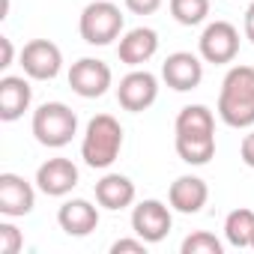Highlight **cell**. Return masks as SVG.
Returning a JSON list of instances; mask_svg holds the SVG:
<instances>
[{"mask_svg":"<svg viewBox=\"0 0 254 254\" xmlns=\"http://www.w3.org/2000/svg\"><path fill=\"white\" fill-rule=\"evenodd\" d=\"M180 251H183V254H221L224 245H221V239H218L215 233H209V230H194V233H189V236L183 239Z\"/></svg>","mask_w":254,"mask_h":254,"instance_id":"22","label":"cell"},{"mask_svg":"<svg viewBox=\"0 0 254 254\" xmlns=\"http://www.w3.org/2000/svg\"><path fill=\"white\" fill-rule=\"evenodd\" d=\"M36 186L48 197H63L78 186V168L72 159H48L36 171Z\"/></svg>","mask_w":254,"mask_h":254,"instance_id":"12","label":"cell"},{"mask_svg":"<svg viewBox=\"0 0 254 254\" xmlns=\"http://www.w3.org/2000/svg\"><path fill=\"white\" fill-rule=\"evenodd\" d=\"M33 102L30 81L24 75H3L0 78V120L15 123L24 117V111Z\"/></svg>","mask_w":254,"mask_h":254,"instance_id":"14","label":"cell"},{"mask_svg":"<svg viewBox=\"0 0 254 254\" xmlns=\"http://www.w3.org/2000/svg\"><path fill=\"white\" fill-rule=\"evenodd\" d=\"M21 69L33 81H51L63 69V51L51 39H33L21 48Z\"/></svg>","mask_w":254,"mask_h":254,"instance_id":"8","label":"cell"},{"mask_svg":"<svg viewBox=\"0 0 254 254\" xmlns=\"http://www.w3.org/2000/svg\"><path fill=\"white\" fill-rule=\"evenodd\" d=\"M206 200H209V186H206L200 177H191V174L177 177V180L171 183V189H168V203H171V209H177V212H183V215L200 212V209L206 206Z\"/></svg>","mask_w":254,"mask_h":254,"instance_id":"13","label":"cell"},{"mask_svg":"<svg viewBox=\"0 0 254 254\" xmlns=\"http://www.w3.org/2000/svg\"><path fill=\"white\" fill-rule=\"evenodd\" d=\"M174 147H177V156L186 162V165H206L212 156H215V135H189V132H177L174 138Z\"/></svg>","mask_w":254,"mask_h":254,"instance_id":"18","label":"cell"},{"mask_svg":"<svg viewBox=\"0 0 254 254\" xmlns=\"http://www.w3.org/2000/svg\"><path fill=\"white\" fill-rule=\"evenodd\" d=\"M239 156H242V162L254 171V132H248V135L242 138V144H239Z\"/></svg>","mask_w":254,"mask_h":254,"instance_id":"26","label":"cell"},{"mask_svg":"<svg viewBox=\"0 0 254 254\" xmlns=\"http://www.w3.org/2000/svg\"><path fill=\"white\" fill-rule=\"evenodd\" d=\"M78 135V114L63 102H45L33 111V138L42 147L60 150Z\"/></svg>","mask_w":254,"mask_h":254,"instance_id":"3","label":"cell"},{"mask_svg":"<svg viewBox=\"0 0 254 254\" xmlns=\"http://www.w3.org/2000/svg\"><path fill=\"white\" fill-rule=\"evenodd\" d=\"M251 236H254V209L239 206L233 212H227L224 218V239L233 248H251Z\"/></svg>","mask_w":254,"mask_h":254,"instance_id":"19","label":"cell"},{"mask_svg":"<svg viewBox=\"0 0 254 254\" xmlns=\"http://www.w3.org/2000/svg\"><path fill=\"white\" fill-rule=\"evenodd\" d=\"M96 203L111 209V212L132 206L135 203V183L123 174H105L96 183Z\"/></svg>","mask_w":254,"mask_h":254,"instance_id":"17","label":"cell"},{"mask_svg":"<svg viewBox=\"0 0 254 254\" xmlns=\"http://www.w3.org/2000/svg\"><path fill=\"white\" fill-rule=\"evenodd\" d=\"M123 150V126L111 114H96L87 123V132L81 141V159L93 171H105L120 159Z\"/></svg>","mask_w":254,"mask_h":254,"instance_id":"2","label":"cell"},{"mask_svg":"<svg viewBox=\"0 0 254 254\" xmlns=\"http://www.w3.org/2000/svg\"><path fill=\"white\" fill-rule=\"evenodd\" d=\"M197 48H200V57L206 63H215V66L233 63L239 54V30L230 21H212L203 27Z\"/></svg>","mask_w":254,"mask_h":254,"instance_id":"5","label":"cell"},{"mask_svg":"<svg viewBox=\"0 0 254 254\" xmlns=\"http://www.w3.org/2000/svg\"><path fill=\"white\" fill-rule=\"evenodd\" d=\"M147 245L150 242H144L141 236L138 239H117L111 245V254H147Z\"/></svg>","mask_w":254,"mask_h":254,"instance_id":"24","label":"cell"},{"mask_svg":"<svg viewBox=\"0 0 254 254\" xmlns=\"http://www.w3.org/2000/svg\"><path fill=\"white\" fill-rule=\"evenodd\" d=\"M245 39L254 42V3L245 9Z\"/></svg>","mask_w":254,"mask_h":254,"instance_id":"28","label":"cell"},{"mask_svg":"<svg viewBox=\"0 0 254 254\" xmlns=\"http://www.w3.org/2000/svg\"><path fill=\"white\" fill-rule=\"evenodd\" d=\"M165 0H126V9L135 12V15H153Z\"/></svg>","mask_w":254,"mask_h":254,"instance_id":"25","label":"cell"},{"mask_svg":"<svg viewBox=\"0 0 254 254\" xmlns=\"http://www.w3.org/2000/svg\"><path fill=\"white\" fill-rule=\"evenodd\" d=\"M159 99V78L147 69H132L126 78H120L117 87V102L123 105V111L141 114L147 111L153 102Z\"/></svg>","mask_w":254,"mask_h":254,"instance_id":"6","label":"cell"},{"mask_svg":"<svg viewBox=\"0 0 254 254\" xmlns=\"http://www.w3.org/2000/svg\"><path fill=\"white\" fill-rule=\"evenodd\" d=\"M126 27V18L120 12L117 3L111 0H93V3L84 6L81 18H78V33L87 45H111L114 39H120Z\"/></svg>","mask_w":254,"mask_h":254,"instance_id":"4","label":"cell"},{"mask_svg":"<svg viewBox=\"0 0 254 254\" xmlns=\"http://www.w3.org/2000/svg\"><path fill=\"white\" fill-rule=\"evenodd\" d=\"M174 132H189V135H215V117L206 105H186L177 114Z\"/></svg>","mask_w":254,"mask_h":254,"instance_id":"20","label":"cell"},{"mask_svg":"<svg viewBox=\"0 0 254 254\" xmlns=\"http://www.w3.org/2000/svg\"><path fill=\"white\" fill-rule=\"evenodd\" d=\"M162 78H165V84L171 90L189 93V90L200 87V81H203V63L191 51H174L162 63Z\"/></svg>","mask_w":254,"mask_h":254,"instance_id":"10","label":"cell"},{"mask_svg":"<svg viewBox=\"0 0 254 254\" xmlns=\"http://www.w3.org/2000/svg\"><path fill=\"white\" fill-rule=\"evenodd\" d=\"M111 81H114L111 66L105 60H96V57H81L69 69V87L81 99H102L108 93Z\"/></svg>","mask_w":254,"mask_h":254,"instance_id":"7","label":"cell"},{"mask_svg":"<svg viewBox=\"0 0 254 254\" xmlns=\"http://www.w3.org/2000/svg\"><path fill=\"white\" fill-rule=\"evenodd\" d=\"M57 224L69 236H90L99 227V209L84 197H72L57 209Z\"/></svg>","mask_w":254,"mask_h":254,"instance_id":"16","label":"cell"},{"mask_svg":"<svg viewBox=\"0 0 254 254\" xmlns=\"http://www.w3.org/2000/svg\"><path fill=\"white\" fill-rule=\"evenodd\" d=\"M174 227V215H171V206H165L162 200H141L135 209H132V230L135 236H141L144 242L156 245L162 242Z\"/></svg>","mask_w":254,"mask_h":254,"instance_id":"9","label":"cell"},{"mask_svg":"<svg viewBox=\"0 0 254 254\" xmlns=\"http://www.w3.org/2000/svg\"><path fill=\"white\" fill-rule=\"evenodd\" d=\"M218 117L230 129L254 126V66H233L218 93Z\"/></svg>","mask_w":254,"mask_h":254,"instance_id":"1","label":"cell"},{"mask_svg":"<svg viewBox=\"0 0 254 254\" xmlns=\"http://www.w3.org/2000/svg\"><path fill=\"white\" fill-rule=\"evenodd\" d=\"M24 248V236L15 224L3 221L0 224V254H18Z\"/></svg>","mask_w":254,"mask_h":254,"instance_id":"23","label":"cell"},{"mask_svg":"<svg viewBox=\"0 0 254 254\" xmlns=\"http://www.w3.org/2000/svg\"><path fill=\"white\" fill-rule=\"evenodd\" d=\"M171 15L183 27H197L209 15V0H171Z\"/></svg>","mask_w":254,"mask_h":254,"instance_id":"21","label":"cell"},{"mask_svg":"<svg viewBox=\"0 0 254 254\" xmlns=\"http://www.w3.org/2000/svg\"><path fill=\"white\" fill-rule=\"evenodd\" d=\"M0 48H3V57H0V69H9V66H12V57H15L12 39H9V36H0Z\"/></svg>","mask_w":254,"mask_h":254,"instance_id":"27","label":"cell"},{"mask_svg":"<svg viewBox=\"0 0 254 254\" xmlns=\"http://www.w3.org/2000/svg\"><path fill=\"white\" fill-rule=\"evenodd\" d=\"M36 206L33 186L18 174H0V212L6 218H24Z\"/></svg>","mask_w":254,"mask_h":254,"instance_id":"11","label":"cell"},{"mask_svg":"<svg viewBox=\"0 0 254 254\" xmlns=\"http://www.w3.org/2000/svg\"><path fill=\"white\" fill-rule=\"evenodd\" d=\"M159 51V33L153 27H135L126 36H120V45H117V54H120V63L126 66H144L147 60H153Z\"/></svg>","mask_w":254,"mask_h":254,"instance_id":"15","label":"cell"},{"mask_svg":"<svg viewBox=\"0 0 254 254\" xmlns=\"http://www.w3.org/2000/svg\"><path fill=\"white\" fill-rule=\"evenodd\" d=\"M251 248H254V236H251Z\"/></svg>","mask_w":254,"mask_h":254,"instance_id":"29","label":"cell"}]
</instances>
